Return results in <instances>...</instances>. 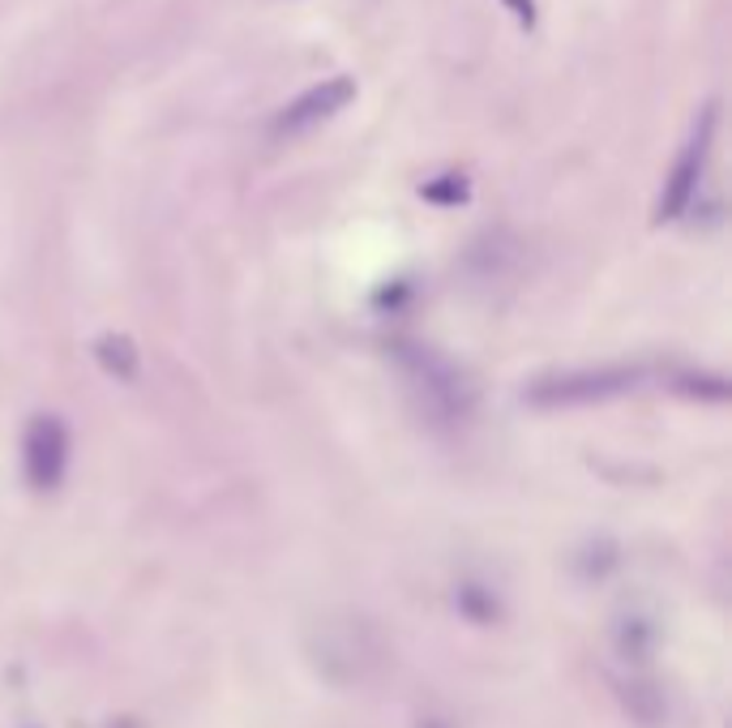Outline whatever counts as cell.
<instances>
[{"mask_svg": "<svg viewBox=\"0 0 732 728\" xmlns=\"http://www.w3.org/2000/svg\"><path fill=\"white\" fill-rule=\"evenodd\" d=\"M501 4H506L523 27H535V0H501Z\"/></svg>", "mask_w": 732, "mask_h": 728, "instance_id": "obj_3", "label": "cell"}, {"mask_svg": "<svg viewBox=\"0 0 732 728\" xmlns=\"http://www.w3.org/2000/svg\"><path fill=\"white\" fill-rule=\"evenodd\" d=\"M351 99H356V82H351V77L317 82V86L300 91L291 104L283 107L279 120H275V129H279V134H305V129H314V125H321V120L339 116Z\"/></svg>", "mask_w": 732, "mask_h": 728, "instance_id": "obj_1", "label": "cell"}, {"mask_svg": "<svg viewBox=\"0 0 732 728\" xmlns=\"http://www.w3.org/2000/svg\"><path fill=\"white\" fill-rule=\"evenodd\" d=\"M711 134H715V104L702 107L694 134H690L681 159H677V172H672L668 189H664V214H681L686 202L698 193V180H702V168H707V150H711Z\"/></svg>", "mask_w": 732, "mask_h": 728, "instance_id": "obj_2", "label": "cell"}]
</instances>
